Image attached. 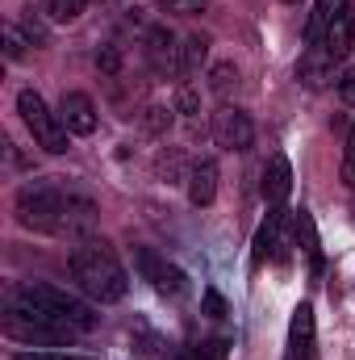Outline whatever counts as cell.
I'll list each match as a JSON object with an SVG mask.
<instances>
[{
	"label": "cell",
	"instance_id": "6da1fadb",
	"mask_svg": "<svg viewBox=\"0 0 355 360\" xmlns=\"http://www.w3.org/2000/svg\"><path fill=\"white\" fill-rule=\"evenodd\" d=\"M72 281L80 285V293H88L92 302H121L126 289H130V276H126L117 252L105 239H84L72 252Z\"/></svg>",
	"mask_w": 355,
	"mask_h": 360
},
{
	"label": "cell",
	"instance_id": "7a4b0ae2",
	"mask_svg": "<svg viewBox=\"0 0 355 360\" xmlns=\"http://www.w3.org/2000/svg\"><path fill=\"white\" fill-rule=\"evenodd\" d=\"M0 327L17 344H51V348H63V344H72L80 335L76 323H67V319H59V314H51L42 306L17 302V297H8V310H4V323Z\"/></svg>",
	"mask_w": 355,
	"mask_h": 360
},
{
	"label": "cell",
	"instance_id": "3957f363",
	"mask_svg": "<svg viewBox=\"0 0 355 360\" xmlns=\"http://www.w3.org/2000/svg\"><path fill=\"white\" fill-rule=\"evenodd\" d=\"M17 218L29 231L42 235H63V218H67V193L59 184L46 180H29L17 188Z\"/></svg>",
	"mask_w": 355,
	"mask_h": 360
},
{
	"label": "cell",
	"instance_id": "277c9868",
	"mask_svg": "<svg viewBox=\"0 0 355 360\" xmlns=\"http://www.w3.org/2000/svg\"><path fill=\"white\" fill-rule=\"evenodd\" d=\"M8 297L29 302V306H42V310H51V314H59V319L76 323L80 331H92V327H96V310H92L88 302L72 297L67 289H55V285H38V281H29V285H17Z\"/></svg>",
	"mask_w": 355,
	"mask_h": 360
},
{
	"label": "cell",
	"instance_id": "5b68a950",
	"mask_svg": "<svg viewBox=\"0 0 355 360\" xmlns=\"http://www.w3.org/2000/svg\"><path fill=\"white\" fill-rule=\"evenodd\" d=\"M17 113H21V122L29 126V134H34V143L42 151H51V155H63L67 151V126L46 109V101L34 89H25L17 96Z\"/></svg>",
	"mask_w": 355,
	"mask_h": 360
},
{
	"label": "cell",
	"instance_id": "8992f818",
	"mask_svg": "<svg viewBox=\"0 0 355 360\" xmlns=\"http://www.w3.org/2000/svg\"><path fill=\"white\" fill-rule=\"evenodd\" d=\"M213 143H217L222 151H247V147L255 143L251 117H247L243 109H234V105H222V109L213 113Z\"/></svg>",
	"mask_w": 355,
	"mask_h": 360
},
{
	"label": "cell",
	"instance_id": "52a82bcc",
	"mask_svg": "<svg viewBox=\"0 0 355 360\" xmlns=\"http://www.w3.org/2000/svg\"><path fill=\"white\" fill-rule=\"evenodd\" d=\"M134 264H138V272H142L163 297H180V293L188 289V276H184L176 264H168L163 256H155L151 248H138V252H134Z\"/></svg>",
	"mask_w": 355,
	"mask_h": 360
},
{
	"label": "cell",
	"instance_id": "ba28073f",
	"mask_svg": "<svg viewBox=\"0 0 355 360\" xmlns=\"http://www.w3.org/2000/svg\"><path fill=\"white\" fill-rule=\"evenodd\" d=\"M318 46L339 63V59H347L355 46V4H347L343 13H335L330 17V25L322 30V38H318Z\"/></svg>",
	"mask_w": 355,
	"mask_h": 360
},
{
	"label": "cell",
	"instance_id": "9c48e42d",
	"mask_svg": "<svg viewBox=\"0 0 355 360\" xmlns=\"http://www.w3.org/2000/svg\"><path fill=\"white\" fill-rule=\"evenodd\" d=\"M314 356V306L301 302L293 310V323H288V344H284V360H309Z\"/></svg>",
	"mask_w": 355,
	"mask_h": 360
},
{
	"label": "cell",
	"instance_id": "30bf717a",
	"mask_svg": "<svg viewBox=\"0 0 355 360\" xmlns=\"http://www.w3.org/2000/svg\"><path fill=\"white\" fill-rule=\"evenodd\" d=\"M59 122L67 126V134H92L96 130V105L88 92H67L59 105Z\"/></svg>",
	"mask_w": 355,
	"mask_h": 360
},
{
	"label": "cell",
	"instance_id": "8fae6325",
	"mask_svg": "<svg viewBox=\"0 0 355 360\" xmlns=\"http://www.w3.org/2000/svg\"><path fill=\"white\" fill-rule=\"evenodd\" d=\"M147 59H151L155 72H172V76H180V46L163 25H151V30H147Z\"/></svg>",
	"mask_w": 355,
	"mask_h": 360
},
{
	"label": "cell",
	"instance_id": "7c38bea8",
	"mask_svg": "<svg viewBox=\"0 0 355 360\" xmlns=\"http://www.w3.org/2000/svg\"><path fill=\"white\" fill-rule=\"evenodd\" d=\"M213 197H217V164L213 160H196L188 168V201L196 210H205V205H213Z\"/></svg>",
	"mask_w": 355,
	"mask_h": 360
},
{
	"label": "cell",
	"instance_id": "4fadbf2b",
	"mask_svg": "<svg viewBox=\"0 0 355 360\" xmlns=\"http://www.w3.org/2000/svg\"><path fill=\"white\" fill-rule=\"evenodd\" d=\"M330 76H335V59H330V55L314 42V46L301 55V63H297V80H301L305 89H322Z\"/></svg>",
	"mask_w": 355,
	"mask_h": 360
},
{
	"label": "cell",
	"instance_id": "5bb4252c",
	"mask_svg": "<svg viewBox=\"0 0 355 360\" xmlns=\"http://www.w3.org/2000/svg\"><path fill=\"white\" fill-rule=\"evenodd\" d=\"M293 193V168L284 155H272L264 168V197L267 205H284V197Z\"/></svg>",
	"mask_w": 355,
	"mask_h": 360
},
{
	"label": "cell",
	"instance_id": "9a60e30c",
	"mask_svg": "<svg viewBox=\"0 0 355 360\" xmlns=\"http://www.w3.org/2000/svg\"><path fill=\"white\" fill-rule=\"evenodd\" d=\"M92 226H96V205H92L88 197H80V193H67V218H63V235H92Z\"/></svg>",
	"mask_w": 355,
	"mask_h": 360
},
{
	"label": "cell",
	"instance_id": "2e32d148",
	"mask_svg": "<svg viewBox=\"0 0 355 360\" xmlns=\"http://www.w3.org/2000/svg\"><path fill=\"white\" fill-rule=\"evenodd\" d=\"M205 59H209V38L205 34H188L184 46H180V76H196Z\"/></svg>",
	"mask_w": 355,
	"mask_h": 360
},
{
	"label": "cell",
	"instance_id": "e0dca14e",
	"mask_svg": "<svg viewBox=\"0 0 355 360\" xmlns=\"http://www.w3.org/2000/svg\"><path fill=\"white\" fill-rule=\"evenodd\" d=\"M347 4H351V0H314V13H309V25H305V42L314 46V42L322 38V30L330 25V17H335V13H343Z\"/></svg>",
	"mask_w": 355,
	"mask_h": 360
},
{
	"label": "cell",
	"instance_id": "ac0fdd59",
	"mask_svg": "<svg viewBox=\"0 0 355 360\" xmlns=\"http://www.w3.org/2000/svg\"><path fill=\"white\" fill-rule=\"evenodd\" d=\"M297 239H301V248L309 252V260H314V269H322V252H318V231H314V218L301 210L297 214Z\"/></svg>",
	"mask_w": 355,
	"mask_h": 360
},
{
	"label": "cell",
	"instance_id": "d6986e66",
	"mask_svg": "<svg viewBox=\"0 0 355 360\" xmlns=\"http://www.w3.org/2000/svg\"><path fill=\"white\" fill-rule=\"evenodd\" d=\"M84 4H88V0H42L46 17H55V21H76V17L84 13Z\"/></svg>",
	"mask_w": 355,
	"mask_h": 360
},
{
	"label": "cell",
	"instance_id": "ffe728a7",
	"mask_svg": "<svg viewBox=\"0 0 355 360\" xmlns=\"http://www.w3.org/2000/svg\"><path fill=\"white\" fill-rule=\"evenodd\" d=\"M234 84H239V68H234V63H217V68L209 72V89L217 92V96H226Z\"/></svg>",
	"mask_w": 355,
	"mask_h": 360
},
{
	"label": "cell",
	"instance_id": "44dd1931",
	"mask_svg": "<svg viewBox=\"0 0 355 360\" xmlns=\"http://www.w3.org/2000/svg\"><path fill=\"white\" fill-rule=\"evenodd\" d=\"M159 13H172V17H196V13H205V0H159Z\"/></svg>",
	"mask_w": 355,
	"mask_h": 360
},
{
	"label": "cell",
	"instance_id": "7402d4cb",
	"mask_svg": "<svg viewBox=\"0 0 355 360\" xmlns=\"http://www.w3.org/2000/svg\"><path fill=\"white\" fill-rule=\"evenodd\" d=\"M25 46H29V42H25L21 25H4V55H8V59H21Z\"/></svg>",
	"mask_w": 355,
	"mask_h": 360
},
{
	"label": "cell",
	"instance_id": "603a6c76",
	"mask_svg": "<svg viewBox=\"0 0 355 360\" xmlns=\"http://www.w3.org/2000/svg\"><path fill=\"white\" fill-rule=\"evenodd\" d=\"M142 126H147V130H155V134H159V130H168V126H172V109L151 105V109L142 113Z\"/></svg>",
	"mask_w": 355,
	"mask_h": 360
},
{
	"label": "cell",
	"instance_id": "cb8c5ba5",
	"mask_svg": "<svg viewBox=\"0 0 355 360\" xmlns=\"http://www.w3.org/2000/svg\"><path fill=\"white\" fill-rule=\"evenodd\" d=\"M201 302H205V314H209V319H226V302H222V293H217V289H205V297H201Z\"/></svg>",
	"mask_w": 355,
	"mask_h": 360
},
{
	"label": "cell",
	"instance_id": "d4e9b609",
	"mask_svg": "<svg viewBox=\"0 0 355 360\" xmlns=\"http://www.w3.org/2000/svg\"><path fill=\"white\" fill-rule=\"evenodd\" d=\"M343 180L355 188V130L347 134V151H343Z\"/></svg>",
	"mask_w": 355,
	"mask_h": 360
},
{
	"label": "cell",
	"instance_id": "484cf974",
	"mask_svg": "<svg viewBox=\"0 0 355 360\" xmlns=\"http://www.w3.org/2000/svg\"><path fill=\"white\" fill-rule=\"evenodd\" d=\"M13 360H92V356H67V352H13Z\"/></svg>",
	"mask_w": 355,
	"mask_h": 360
},
{
	"label": "cell",
	"instance_id": "4316f807",
	"mask_svg": "<svg viewBox=\"0 0 355 360\" xmlns=\"http://www.w3.org/2000/svg\"><path fill=\"white\" fill-rule=\"evenodd\" d=\"M25 34H29V38H34V42H46V25H42V21H38V17H34V8H29V13H25Z\"/></svg>",
	"mask_w": 355,
	"mask_h": 360
},
{
	"label": "cell",
	"instance_id": "83f0119b",
	"mask_svg": "<svg viewBox=\"0 0 355 360\" xmlns=\"http://www.w3.org/2000/svg\"><path fill=\"white\" fill-rule=\"evenodd\" d=\"M96 63H100V68H105V72H109V76H113V72H117V68H121V55H117V51H113V46H105V51H100V55H96Z\"/></svg>",
	"mask_w": 355,
	"mask_h": 360
},
{
	"label": "cell",
	"instance_id": "f1b7e54d",
	"mask_svg": "<svg viewBox=\"0 0 355 360\" xmlns=\"http://www.w3.org/2000/svg\"><path fill=\"white\" fill-rule=\"evenodd\" d=\"M339 96H343V105H355V72H347L339 80Z\"/></svg>",
	"mask_w": 355,
	"mask_h": 360
},
{
	"label": "cell",
	"instance_id": "f546056e",
	"mask_svg": "<svg viewBox=\"0 0 355 360\" xmlns=\"http://www.w3.org/2000/svg\"><path fill=\"white\" fill-rule=\"evenodd\" d=\"M180 113H196V92L188 89V84H184V89H180Z\"/></svg>",
	"mask_w": 355,
	"mask_h": 360
},
{
	"label": "cell",
	"instance_id": "4dcf8cb0",
	"mask_svg": "<svg viewBox=\"0 0 355 360\" xmlns=\"http://www.w3.org/2000/svg\"><path fill=\"white\" fill-rule=\"evenodd\" d=\"M172 360H196V348H180V352H176Z\"/></svg>",
	"mask_w": 355,
	"mask_h": 360
},
{
	"label": "cell",
	"instance_id": "1f68e13d",
	"mask_svg": "<svg viewBox=\"0 0 355 360\" xmlns=\"http://www.w3.org/2000/svg\"><path fill=\"white\" fill-rule=\"evenodd\" d=\"M284 4H301V0H284Z\"/></svg>",
	"mask_w": 355,
	"mask_h": 360
}]
</instances>
